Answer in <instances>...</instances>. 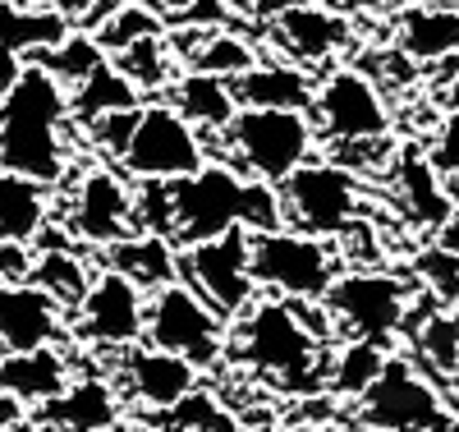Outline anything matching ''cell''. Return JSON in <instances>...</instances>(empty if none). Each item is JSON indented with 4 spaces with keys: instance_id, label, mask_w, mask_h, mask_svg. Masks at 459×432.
Segmentation results:
<instances>
[{
    "instance_id": "cell-11",
    "label": "cell",
    "mask_w": 459,
    "mask_h": 432,
    "mask_svg": "<svg viewBox=\"0 0 459 432\" xmlns=\"http://www.w3.org/2000/svg\"><path fill=\"white\" fill-rule=\"evenodd\" d=\"M179 281H188L221 318L235 322L262 299V286L253 277V230H230L221 240L179 249Z\"/></svg>"
},
{
    "instance_id": "cell-36",
    "label": "cell",
    "mask_w": 459,
    "mask_h": 432,
    "mask_svg": "<svg viewBox=\"0 0 459 432\" xmlns=\"http://www.w3.org/2000/svg\"><path fill=\"white\" fill-rule=\"evenodd\" d=\"M235 5H239L248 19H257V23H276L281 14H290V10H299V5H308V0H235Z\"/></svg>"
},
{
    "instance_id": "cell-44",
    "label": "cell",
    "mask_w": 459,
    "mask_h": 432,
    "mask_svg": "<svg viewBox=\"0 0 459 432\" xmlns=\"http://www.w3.org/2000/svg\"><path fill=\"white\" fill-rule=\"evenodd\" d=\"M450 419H459V396H455V401H450Z\"/></svg>"
},
{
    "instance_id": "cell-38",
    "label": "cell",
    "mask_w": 459,
    "mask_h": 432,
    "mask_svg": "<svg viewBox=\"0 0 459 432\" xmlns=\"http://www.w3.org/2000/svg\"><path fill=\"white\" fill-rule=\"evenodd\" d=\"M23 56H14V51H5V47H0V97H5L10 88H14V78L23 74Z\"/></svg>"
},
{
    "instance_id": "cell-32",
    "label": "cell",
    "mask_w": 459,
    "mask_h": 432,
    "mask_svg": "<svg viewBox=\"0 0 459 432\" xmlns=\"http://www.w3.org/2000/svg\"><path fill=\"white\" fill-rule=\"evenodd\" d=\"M110 60L120 65L143 93L170 88L175 78H179V74H175V47L166 42V32H161V37H147V42H134V47H125L120 56H110Z\"/></svg>"
},
{
    "instance_id": "cell-23",
    "label": "cell",
    "mask_w": 459,
    "mask_h": 432,
    "mask_svg": "<svg viewBox=\"0 0 459 432\" xmlns=\"http://www.w3.org/2000/svg\"><path fill=\"white\" fill-rule=\"evenodd\" d=\"M101 262L115 267V271H125V277L138 290H147V295H157L161 286L179 281V249L170 240H161V234L134 230V234H125L120 244L101 249Z\"/></svg>"
},
{
    "instance_id": "cell-3",
    "label": "cell",
    "mask_w": 459,
    "mask_h": 432,
    "mask_svg": "<svg viewBox=\"0 0 459 432\" xmlns=\"http://www.w3.org/2000/svg\"><path fill=\"white\" fill-rule=\"evenodd\" d=\"M175 193V244L194 249L207 240H221L230 230H276L285 225V207H281V184L266 180H248L244 171H235L225 156L212 162L184 180H170Z\"/></svg>"
},
{
    "instance_id": "cell-22",
    "label": "cell",
    "mask_w": 459,
    "mask_h": 432,
    "mask_svg": "<svg viewBox=\"0 0 459 432\" xmlns=\"http://www.w3.org/2000/svg\"><path fill=\"white\" fill-rule=\"evenodd\" d=\"M391 166H395V184H400V198H404L409 216L418 225H437L441 230L455 216V198L446 189V175L432 166V156L418 152V147H400Z\"/></svg>"
},
{
    "instance_id": "cell-30",
    "label": "cell",
    "mask_w": 459,
    "mask_h": 432,
    "mask_svg": "<svg viewBox=\"0 0 459 432\" xmlns=\"http://www.w3.org/2000/svg\"><path fill=\"white\" fill-rule=\"evenodd\" d=\"M166 32V14L152 5H134V0H120V5L101 10V23L92 28V37L106 47V56H120L134 42H147V37Z\"/></svg>"
},
{
    "instance_id": "cell-2",
    "label": "cell",
    "mask_w": 459,
    "mask_h": 432,
    "mask_svg": "<svg viewBox=\"0 0 459 432\" xmlns=\"http://www.w3.org/2000/svg\"><path fill=\"white\" fill-rule=\"evenodd\" d=\"M225 355L235 368H248L266 382L285 386L290 396L326 391V373H331L326 340H317L308 331L294 299L262 295L248 313H239V318L230 322V349Z\"/></svg>"
},
{
    "instance_id": "cell-4",
    "label": "cell",
    "mask_w": 459,
    "mask_h": 432,
    "mask_svg": "<svg viewBox=\"0 0 459 432\" xmlns=\"http://www.w3.org/2000/svg\"><path fill=\"white\" fill-rule=\"evenodd\" d=\"M322 138L308 110H272V106H239L230 129L216 138V156H225L248 180L285 184L299 166L317 156Z\"/></svg>"
},
{
    "instance_id": "cell-16",
    "label": "cell",
    "mask_w": 459,
    "mask_h": 432,
    "mask_svg": "<svg viewBox=\"0 0 459 432\" xmlns=\"http://www.w3.org/2000/svg\"><path fill=\"white\" fill-rule=\"evenodd\" d=\"M69 331V308L32 281H0V355L56 349Z\"/></svg>"
},
{
    "instance_id": "cell-35",
    "label": "cell",
    "mask_w": 459,
    "mask_h": 432,
    "mask_svg": "<svg viewBox=\"0 0 459 432\" xmlns=\"http://www.w3.org/2000/svg\"><path fill=\"white\" fill-rule=\"evenodd\" d=\"M432 166L446 175V180H455L459 175V106H450L441 120H437V134H432Z\"/></svg>"
},
{
    "instance_id": "cell-14",
    "label": "cell",
    "mask_w": 459,
    "mask_h": 432,
    "mask_svg": "<svg viewBox=\"0 0 459 432\" xmlns=\"http://www.w3.org/2000/svg\"><path fill=\"white\" fill-rule=\"evenodd\" d=\"M134 230V180L115 162L88 166L65 203V234L92 249H110Z\"/></svg>"
},
{
    "instance_id": "cell-6",
    "label": "cell",
    "mask_w": 459,
    "mask_h": 432,
    "mask_svg": "<svg viewBox=\"0 0 459 432\" xmlns=\"http://www.w3.org/2000/svg\"><path fill=\"white\" fill-rule=\"evenodd\" d=\"M212 156H216V143L188 125L170 101H147L120 156V171L129 180H184L203 171Z\"/></svg>"
},
{
    "instance_id": "cell-5",
    "label": "cell",
    "mask_w": 459,
    "mask_h": 432,
    "mask_svg": "<svg viewBox=\"0 0 459 432\" xmlns=\"http://www.w3.org/2000/svg\"><path fill=\"white\" fill-rule=\"evenodd\" d=\"M326 313L340 340H381L391 345L413 313V290L386 267H344L326 290Z\"/></svg>"
},
{
    "instance_id": "cell-39",
    "label": "cell",
    "mask_w": 459,
    "mask_h": 432,
    "mask_svg": "<svg viewBox=\"0 0 459 432\" xmlns=\"http://www.w3.org/2000/svg\"><path fill=\"white\" fill-rule=\"evenodd\" d=\"M23 414H28V405L19 396H10V391H0V432H10L14 423H23Z\"/></svg>"
},
{
    "instance_id": "cell-25",
    "label": "cell",
    "mask_w": 459,
    "mask_h": 432,
    "mask_svg": "<svg viewBox=\"0 0 459 432\" xmlns=\"http://www.w3.org/2000/svg\"><path fill=\"white\" fill-rule=\"evenodd\" d=\"M42 180H28L14 171H0V244H32L47 234L51 203Z\"/></svg>"
},
{
    "instance_id": "cell-18",
    "label": "cell",
    "mask_w": 459,
    "mask_h": 432,
    "mask_svg": "<svg viewBox=\"0 0 459 432\" xmlns=\"http://www.w3.org/2000/svg\"><path fill=\"white\" fill-rule=\"evenodd\" d=\"M125 414V396L110 377H74L56 401L37 410V419L51 423L56 432H110Z\"/></svg>"
},
{
    "instance_id": "cell-28",
    "label": "cell",
    "mask_w": 459,
    "mask_h": 432,
    "mask_svg": "<svg viewBox=\"0 0 459 432\" xmlns=\"http://www.w3.org/2000/svg\"><path fill=\"white\" fill-rule=\"evenodd\" d=\"M409 331H413L418 364L437 377H459V308H446L432 299L428 318L409 313Z\"/></svg>"
},
{
    "instance_id": "cell-24",
    "label": "cell",
    "mask_w": 459,
    "mask_h": 432,
    "mask_svg": "<svg viewBox=\"0 0 459 432\" xmlns=\"http://www.w3.org/2000/svg\"><path fill=\"white\" fill-rule=\"evenodd\" d=\"M74 382L69 359L56 349H28V355H0V391L19 396L23 405H47Z\"/></svg>"
},
{
    "instance_id": "cell-21",
    "label": "cell",
    "mask_w": 459,
    "mask_h": 432,
    "mask_svg": "<svg viewBox=\"0 0 459 432\" xmlns=\"http://www.w3.org/2000/svg\"><path fill=\"white\" fill-rule=\"evenodd\" d=\"M239 106H272V110H313L317 78L290 60H257L248 74L235 78Z\"/></svg>"
},
{
    "instance_id": "cell-40",
    "label": "cell",
    "mask_w": 459,
    "mask_h": 432,
    "mask_svg": "<svg viewBox=\"0 0 459 432\" xmlns=\"http://www.w3.org/2000/svg\"><path fill=\"white\" fill-rule=\"evenodd\" d=\"M147 5H152V10H161L166 19H184L194 5H203V0H147Z\"/></svg>"
},
{
    "instance_id": "cell-10",
    "label": "cell",
    "mask_w": 459,
    "mask_h": 432,
    "mask_svg": "<svg viewBox=\"0 0 459 432\" xmlns=\"http://www.w3.org/2000/svg\"><path fill=\"white\" fill-rule=\"evenodd\" d=\"M313 125L322 147L335 143H363V138H391V106L381 97V84L359 65H335L317 78L313 97Z\"/></svg>"
},
{
    "instance_id": "cell-8",
    "label": "cell",
    "mask_w": 459,
    "mask_h": 432,
    "mask_svg": "<svg viewBox=\"0 0 459 432\" xmlns=\"http://www.w3.org/2000/svg\"><path fill=\"white\" fill-rule=\"evenodd\" d=\"M147 345L184 355L198 368H216L230 349V318H221L188 281H170L147 295Z\"/></svg>"
},
{
    "instance_id": "cell-27",
    "label": "cell",
    "mask_w": 459,
    "mask_h": 432,
    "mask_svg": "<svg viewBox=\"0 0 459 432\" xmlns=\"http://www.w3.org/2000/svg\"><path fill=\"white\" fill-rule=\"evenodd\" d=\"M138 106H143V88L115 60H106L92 78H83L79 88H69L74 129H83V125L101 120V115H115V110H138Z\"/></svg>"
},
{
    "instance_id": "cell-41",
    "label": "cell",
    "mask_w": 459,
    "mask_h": 432,
    "mask_svg": "<svg viewBox=\"0 0 459 432\" xmlns=\"http://www.w3.org/2000/svg\"><path fill=\"white\" fill-rule=\"evenodd\" d=\"M335 10H344V14H377L381 5H391V0H331Z\"/></svg>"
},
{
    "instance_id": "cell-7",
    "label": "cell",
    "mask_w": 459,
    "mask_h": 432,
    "mask_svg": "<svg viewBox=\"0 0 459 432\" xmlns=\"http://www.w3.org/2000/svg\"><path fill=\"white\" fill-rule=\"evenodd\" d=\"M253 277L262 295H276V299H326V290L340 277V253L317 234H303L290 225L257 230Z\"/></svg>"
},
{
    "instance_id": "cell-13",
    "label": "cell",
    "mask_w": 459,
    "mask_h": 432,
    "mask_svg": "<svg viewBox=\"0 0 459 432\" xmlns=\"http://www.w3.org/2000/svg\"><path fill=\"white\" fill-rule=\"evenodd\" d=\"M363 423L377 432H437L441 423H450V401L423 364L391 355L386 373L363 396Z\"/></svg>"
},
{
    "instance_id": "cell-1",
    "label": "cell",
    "mask_w": 459,
    "mask_h": 432,
    "mask_svg": "<svg viewBox=\"0 0 459 432\" xmlns=\"http://www.w3.org/2000/svg\"><path fill=\"white\" fill-rule=\"evenodd\" d=\"M69 88L28 60L14 88L0 97V171H14L42 184H60L69 171Z\"/></svg>"
},
{
    "instance_id": "cell-37",
    "label": "cell",
    "mask_w": 459,
    "mask_h": 432,
    "mask_svg": "<svg viewBox=\"0 0 459 432\" xmlns=\"http://www.w3.org/2000/svg\"><path fill=\"white\" fill-rule=\"evenodd\" d=\"M23 5H37V10H56L65 19H88V10L97 0H23Z\"/></svg>"
},
{
    "instance_id": "cell-19",
    "label": "cell",
    "mask_w": 459,
    "mask_h": 432,
    "mask_svg": "<svg viewBox=\"0 0 459 432\" xmlns=\"http://www.w3.org/2000/svg\"><path fill=\"white\" fill-rule=\"evenodd\" d=\"M395 47L413 65H441L459 56V5L450 0H413L395 14Z\"/></svg>"
},
{
    "instance_id": "cell-17",
    "label": "cell",
    "mask_w": 459,
    "mask_h": 432,
    "mask_svg": "<svg viewBox=\"0 0 459 432\" xmlns=\"http://www.w3.org/2000/svg\"><path fill=\"white\" fill-rule=\"evenodd\" d=\"M266 37H272V47L281 51V60L303 65V69L326 65V60H335L354 47L350 14L335 10L331 0H308V5L281 14L276 23H266Z\"/></svg>"
},
{
    "instance_id": "cell-33",
    "label": "cell",
    "mask_w": 459,
    "mask_h": 432,
    "mask_svg": "<svg viewBox=\"0 0 459 432\" xmlns=\"http://www.w3.org/2000/svg\"><path fill=\"white\" fill-rule=\"evenodd\" d=\"M106 60H110V56H106V47L97 42L92 32H69L60 47H51V51L37 56V65H47L65 88H79L83 78H92Z\"/></svg>"
},
{
    "instance_id": "cell-15",
    "label": "cell",
    "mask_w": 459,
    "mask_h": 432,
    "mask_svg": "<svg viewBox=\"0 0 459 432\" xmlns=\"http://www.w3.org/2000/svg\"><path fill=\"white\" fill-rule=\"evenodd\" d=\"M203 382V368L188 364L184 355H170V349H157V345H129L120 359H115V386L120 396L152 410V414H170L179 410L188 396L198 391Z\"/></svg>"
},
{
    "instance_id": "cell-31",
    "label": "cell",
    "mask_w": 459,
    "mask_h": 432,
    "mask_svg": "<svg viewBox=\"0 0 459 432\" xmlns=\"http://www.w3.org/2000/svg\"><path fill=\"white\" fill-rule=\"evenodd\" d=\"M28 281L42 286L47 295H56L74 313V308H79V299L88 295V286H92V271H88V262L74 253V249H42V253H37V262H32V277Z\"/></svg>"
},
{
    "instance_id": "cell-43",
    "label": "cell",
    "mask_w": 459,
    "mask_h": 432,
    "mask_svg": "<svg viewBox=\"0 0 459 432\" xmlns=\"http://www.w3.org/2000/svg\"><path fill=\"white\" fill-rule=\"evenodd\" d=\"M446 189H450V198H455V207H459V175H455V180H446Z\"/></svg>"
},
{
    "instance_id": "cell-42",
    "label": "cell",
    "mask_w": 459,
    "mask_h": 432,
    "mask_svg": "<svg viewBox=\"0 0 459 432\" xmlns=\"http://www.w3.org/2000/svg\"><path fill=\"white\" fill-rule=\"evenodd\" d=\"M437 244H441L446 253H455V258H459V216H450V221L437 230Z\"/></svg>"
},
{
    "instance_id": "cell-9",
    "label": "cell",
    "mask_w": 459,
    "mask_h": 432,
    "mask_svg": "<svg viewBox=\"0 0 459 432\" xmlns=\"http://www.w3.org/2000/svg\"><path fill=\"white\" fill-rule=\"evenodd\" d=\"M281 207L290 230L317 234V240H340L359 221L363 184L350 166L331 162V156H313L308 166H299L281 184Z\"/></svg>"
},
{
    "instance_id": "cell-29",
    "label": "cell",
    "mask_w": 459,
    "mask_h": 432,
    "mask_svg": "<svg viewBox=\"0 0 459 432\" xmlns=\"http://www.w3.org/2000/svg\"><path fill=\"white\" fill-rule=\"evenodd\" d=\"M391 349L381 340H340L331 355V373H326V391L331 396H368L377 386V377L386 373Z\"/></svg>"
},
{
    "instance_id": "cell-26",
    "label": "cell",
    "mask_w": 459,
    "mask_h": 432,
    "mask_svg": "<svg viewBox=\"0 0 459 432\" xmlns=\"http://www.w3.org/2000/svg\"><path fill=\"white\" fill-rule=\"evenodd\" d=\"M65 37H69V19L56 10H37V5H23V0L0 5V47L23 60H37L42 51L60 47Z\"/></svg>"
},
{
    "instance_id": "cell-34",
    "label": "cell",
    "mask_w": 459,
    "mask_h": 432,
    "mask_svg": "<svg viewBox=\"0 0 459 432\" xmlns=\"http://www.w3.org/2000/svg\"><path fill=\"white\" fill-rule=\"evenodd\" d=\"M418 271H423V290L446 304V308H459V258L446 253L441 244H432L423 253V262H418Z\"/></svg>"
},
{
    "instance_id": "cell-20",
    "label": "cell",
    "mask_w": 459,
    "mask_h": 432,
    "mask_svg": "<svg viewBox=\"0 0 459 432\" xmlns=\"http://www.w3.org/2000/svg\"><path fill=\"white\" fill-rule=\"evenodd\" d=\"M170 106H175L194 129H203V134L216 143V138L230 129V120L239 115L235 78L203 74V69H184L175 84H170Z\"/></svg>"
},
{
    "instance_id": "cell-12",
    "label": "cell",
    "mask_w": 459,
    "mask_h": 432,
    "mask_svg": "<svg viewBox=\"0 0 459 432\" xmlns=\"http://www.w3.org/2000/svg\"><path fill=\"white\" fill-rule=\"evenodd\" d=\"M69 331L79 345L125 355L129 345L147 340V290H138L125 271L101 267L79 308L69 313Z\"/></svg>"
}]
</instances>
